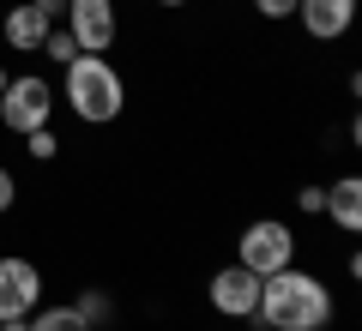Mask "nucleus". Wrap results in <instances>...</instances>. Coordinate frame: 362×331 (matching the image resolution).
I'll return each instance as SVG.
<instances>
[{
    "instance_id": "5",
    "label": "nucleus",
    "mask_w": 362,
    "mask_h": 331,
    "mask_svg": "<svg viewBox=\"0 0 362 331\" xmlns=\"http://www.w3.org/2000/svg\"><path fill=\"white\" fill-rule=\"evenodd\" d=\"M61 30L78 42V54H109L121 42V6L115 0H66Z\"/></svg>"
},
{
    "instance_id": "2",
    "label": "nucleus",
    "mask_w": 362,
    "mask_h": 331,
    "mask_svg": "<svg viewBox=\"0 0 362 331\" xmlns=\"http://www.w3.org/2000/svg\"><path fill=\"white\" fill-rule=\"evenodd\" d=\"M54 97L78 127H115L127 115V73L109 54H73L54 78Z\"/></svg>"
},
{
    "instance_id": "11",
    "label": "nucleus",
    "mask_w": 362,
    "mask_h": 331,
    "mask_svg": "<svg viewBox=\"0 0 362 331\" xmlns=\"http://www.w3.org/2000/svg\"><path fill=\"white\" fill-rule=\"evenodd\" d=\"M30 331H90V325H85V313L73 301H42L30 313Z\"/></svg>"
},
{
    "instance_id": "14",
    "label": "nucleus",
    "mask_w": 362,
    "mask_h": 331,
    "mask_svg": "<svg viewBox=\"0 0 362 331\" xmlns=\"http://www.w3.org/2000/svg\"><path fill=\"white\" fill-rule=\"evenodd\" d=\"M73 54H78V42L66 37L61 25H54V30H49V42H42V61H49V66H66V61H73Z\"/></svg>"
},
{
    "instance_id": "18",
    "label": "nucleus",
    "mask_w": 362,
    "mask_h": 331,
    "mask_svg": "<svg viewBox=\"0 0 362 331\" xmlns=\"http://www.w3.org/2000/svg\"><path fill=\"white\" fill-rule=\"evenodd\" d=\"M157 13H187V6H194V0H151Z\"/></svg>"
},
{
    "instance_id": "4",
    "label": "nucleus",
    "mask_w": 362,
    "mask_h": 331,
    "mask_svg": "<svg viewBox=\"0 0 362 331\" xmlns=\"http://www.w3.org/2000/svg\"><path fill=\"white\" fill-rule=\"evenodd\" d=\"M54 109H61V97H54V78H42V73H13L6 90H0V127L13 139L54 127Z\"/></svg>"
},
{
    "instance_id": "16",
    "label": "nucleus",
    "mask_w": 362,
    "mask_h": 331,
    "mask_svg": "<svg viewBox=\"0 0 362 331\" xmlns=\"http://www.w3.org/2000/svg\"><path fill=\"white\" fill-rule=\"evenodd\" d=\"M296 211H302V217H320V211H326V187H320V181L296 187Z\"/></svg>"
},
{
    "instance_id": "12",
    "label": "nucleus",
    "mask_w": 362,
    "mask_h": 331,
    "mask_svg": "<svg viewBox=\"0 0 362 331\" xmlns=\"http://www.w3.org/2000/svg\"><path fill=\"white\" fill-rule=\"evenodd\" d=\"M73 307L85 313V325H90V331L115 325V295H109V289H78V295H73Z\"/></svg>"
},
{
    "instance_id": "8",
    "label": "nucleus",
    "mask_w": 362,
    "mask_h": 331,
    "mask_svg": "<svg viewBox=\"0 0 362 331\" xmlns=\"http://www.w3.org/2000/svg\"><path fill=\"white\" fill-rule=\"evenodd\" d=\"M49 30H54V18L42 13L37 0H13V6L0 13V42H6V54H42Z\"/></svg>"
},
{
    "instance_id": "19",
    "label": "nucleus",
    "mask_w": 362,
    "mask_h": 331,
    "mask_svg": "<svg viewBox=\"0 0 362 331\" xmlns=\"http://www.w3.org/2000/svg\"><path fill=\"white\" fill-rule=\"evenodd\" d=\"M37 6H42V13L54 18V25H61V6H66V0H37Z\"/></svg>"
},
{
    "instance_id": "6",
    "label": "nucleus",
    "mask_w": 362,
    "mask_h": 331,
    "mask_svg": "<svg viewBox=\"0 0 362 331\" xmlns=\"http://www.w3.org/2000/svg\"><path fill=\"white\" fill-rule=\"evenodd\" d=\"M49 295V271L30 253H0V319H25Z\"/></svg>"
},
{
    "instance_id": "7",
    "label": "nucleus",
    "mask_w": 362,
    "mask_h": 331,
    "mask_svg": "<svg viewBox=\"0 0 362 331\" xmlns=\"http://www.w3.org/2000/svg\"><path fill=\"white\" fill-rule=\"evenodd\" d=\"M206 307L218 319H230V325H254V307H259V277L247 265H218L206 277Z\"/></svg>"
},
{
    "instance_id": "20",
    "label": "nucleus",
    "mask_w": 362,
    "mask_h": 331,
    "mask_svg": "<svg viewBox=\"0 0 362 331\" xmlns=\"http://www.w3.org/2000/svg\"><path fill=\"white\" fill-rule=\"evenodd\" d=\"M6 78H13V73H6V61H0V90H6Z\"/></svg>"
},
{
    "instance_id": "3",
    "label": "nucleus",
    "mask_w": 362,
    "mask_h": 331,
    "mask_svg": "<svg viewBox=\"0 0 362 331\" xmlns=\"http://www.w3.org/2000/svg\"><path fill=\"white\" fill-rule=\"evenodd\" d=\"M296 259H302V235L290 229L284 217H254L235 235V265H247L254 277H272V271L296 265Z\"/></svg>"
},
{
    "instance_id": "15",
    "label": "nucleus",
    "mask_w": 362,
    "mask_h": 331,
    "mask_svg": "<svg viewBox=\"0 0 362 331\" xmlns=\"http://www.w3.org/2000/svg\"><path fill=\"white\" fill-rule=\"evenodd\" d=\"M254 6V18H266V25H290L296 18V0H247Z\"/></svg>"
},
{
    "instance_id": "17",
    "label": "nucleus",
    "mask_w": 362,
    "mask_h": 331,
    "mask_svg": "<svg viewBox=\"0 0 362 331\" xmlns=\"http://www.w3.org/2000/svg\"><path fill=\"white\" fill-rule=\"evenodd\" d=\"M18 205V175H13V163H0V217Z\"/></svg>"
},
{
    "instance_id": "9",
    "label": "nucleus",
    "mask_w": 362,
    "mask_h": 331,
    "mask_svg": "<svg viewBox=\"0 0 362 331\" xmlns=\"http://www.w3.org/2000/svg\"><path fill=\"white\" fill-rule=\"evenodd\" d=\"M356 6L362 0H296V25L308 42H338L356 25Z\"/></svg>"
},
{
    "instance_id": "13",
    "label": "nucleus",
    "mask_w": 362,
    "mask_h": 331,
    "mask_svg": "<svg viewBox=\"0 0 362 331\" xmlns=\"http://www.w3.org/2000/svg\"><path fill=\"white\" fill-rule=\"evenodd\" d=\"M25 157H30V163H54V157H61V133H54V127L25 133Z\"/></svg>"
},
{
    "instance_id": "10",
    "label": "nucleus",
    "mask_w": 362,
    "mask_h": 331,
    "mask_svg": "<svg viewBox=\"0 0 362 331\" xmlns=\"http://www.w3.org/2000/svg\"><path fill=\"white\" fill-rule=\"evenodd\" d=\"M326 223H332L344 241H356L362 235V181L356 175H338V181H326Z\"/></svg>"
},
{
    "instance_id": "1",
    "label": "nucleus",
    "mask_w": 362,
    "mask_h": 331,
    "mask_svg": "<svg viewBox=\"0 0 362 331\" xmlns=\"http://www.w3.org/2000/svg\"><path fill=\"white\" fill-rule=\"evenodd\" d=\"M332 319H338V295L302 259L272 271V277H259V307H254L259 331H326Z\"/></svg>"
}]
</instances>
